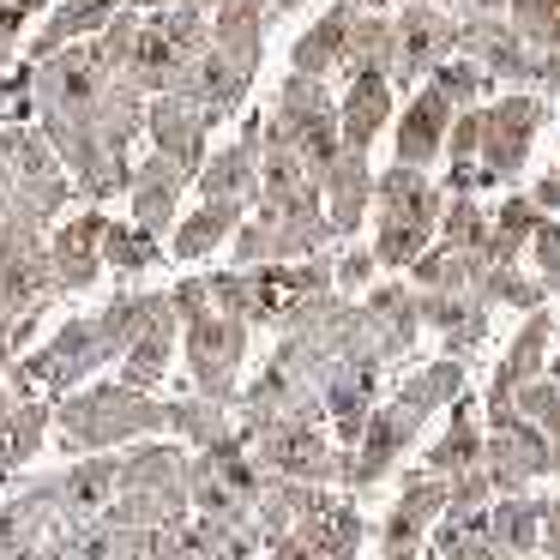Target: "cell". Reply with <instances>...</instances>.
<instances>
[{"instance_id": "cell-1", "label": "cell", "mask_w": 560, "mask_h": 560, "mask_svg": "<svg viewBox=\"0 0 560 560\" xmlns=\"http://www.w3.org/2000/svg\"><path fill=\"white\" fill-rule=\"evenodd\" d=\"M67 452H103V446H139V440L170 428V404H158L151 392H133L121 380L109 386H79L55 404Z\"/></svg>"}, {"instance_id": "cell-2", "label": "cell", "mask_w": 560, "mask_h": 560, "mask_svg": "<svg viewBox=\"0 0 560 560\" xmlns=\"http://www.w3.org/2000/svg\"><path fill=\"white\" fill-rule=\"evenodd\" d=\"M170 307H175L182 338H187V374H194V392L230 410L235 404V374H242V355H247V326L242 319H223L218 307L206 302V278H182L170 290Z\"/></svg>"}, {"instance_id": "cell-3", "label": "cell", "mask_w": 560, "mask_h": 560, "mask_svg": "<svg viewBox=\"0 0 560 560\" xmlns=\"http://www.w3.org/2000/svg\"><path fill=\"white\" fill-rule=\"evenodd\" d=\"M380 199V235H374V259L386 271H410L416 259L428 254V235L440 230V211H446V194L428 182L422 170H404L392 163L374 182Z\"/></svg>"}, {"instance_id": "cell-4", "label": "cell", "mask_w": 560, "mask_h": 560, "mask_svg": "<svg viewBox=\"0 0 560 560\" xmlns=\"http://www.w3.org/2000/svg\"><path fill=\"white\" fill-rule=\"evenodd\" d=\"M0 163H7V211H0V223H25V230L43 235V223L67 206L61 158L49 151V139L37 127H7L0 133Z\"/></svg>"}, {"instance_id": "cell-5", "label": "cell", "mask_w": 560, "mask_h": 560, "mask_svg": "<svg viewBox=\"0 0 560 560\" xmlns=\"http://www.w3.org/2000/svg\"><path fill=\"white\" fill-rule=\"evenodd\" d=\"M247 446L259 476H278V482H307V488H326L343 476V458L350 452L326 440V422H271L254 428V434H235Z\"/></svg>"}, {"instance_id": "cell-6", "label": "cell", "mask_w": 560, "mask_h": 560, "mask_svg": "<svg viewBox=\"0 0 560 560\" xmlns=\"http://www.w3.org/2000/svg\"><path fill=\"white\" fill-rule=\"evenodd\" d=\"M266 127L295 151V158L307 163V175H314V182L331 170V158L343 151V139H338V109H331V91L319 85V79H302V73L283 79V91H278V103H271Z\"/></svg>"}, {"instance_id": "cell-7", "label": "cell", "mask_w": 560, "mask_h": 560, "mask_svg": "<svg viewBox=\"0 0 560 560\" xmlns=\"http://www.w3.org/2000/svg\"><path fill=\"white\" fill-rule=\"evenodd\" d=\"M482 470L494 494H524L536 476L560 470V446L536 434L518 410H482Z\"/></svg>"}, {"instance_id": "cell-8", "label": "cell", "mask_w": 560, "mask_h": 560, "mask_svg": "<svg viewBox=\"0 0 560 560\" xmlns=\"http://www.w3.org/2000/svg\"><path fill=\"white\" fill-rule=\"evenodd\" d=\"M416 434H422V416H416V410H404L398 398H392V404H374L362 440H355L350 458H343V476H338V482H343V488H374L380 476H386L392 464L410 452Z\"/></svg>"}, {"instance_id": "cell-9", "label": "cell", "mask_w": 560, "mask_h": 560, "mask_svg": "<svg viewBox=\"0 0 560 560\" xmlns=\"http://www.w3.org/2000/svg\"><path fill=\"white\" fill-rule=\"evenodd\" d=\"M536 127H542V103L536 97H500L494 109H482V170H476V187L482 182H512L530 151Z\"/></svg>"}, {"instance_id": "cell-10", "label": "cell", "mask_w": 560, "mask_h": 560, "mask_svg": "<svg viewBox=\"0 0 560 560\" xmlns=\"http://www.w3.org/2000/svg\"><path fill=\"white\" fill-rule=\"evenodd\" d=\"M392 37H398V55H392V79L410 85V79L434 73L452 49H458V19L446 7H428V0H410L404 19H392Z\"/></svg>"}, {"instance_id": "cell-11", "label": "cell", "mask_w": 560, "mask_h": 560, "mask_svg": "<svg viewBox=\"0 0 560 560\" xmlns=\"http://www.w3.org/2000/svg\"><path fill=\"white\" fill-rule=\"evenodd\" d=\"M446 518V482L440 476H404V494L398 506L386 512V524H380V555H428V530Z\"/></svg>"}, {"instance_id": "cell-12", "label": "cell", "mask_w": 560, "mask_h": 560, "mask_svg": "<svg viewBox=\"0 0 560 560\" xmlns=\"http://www.w3.org/2000/svg\"><path fill=\"white\" fill-rule=\"evenodd\" d=\"M145 127H151V145H158V158L182 163L187 175H199V163H206V133L218 121H211L206 109H199L194 97H182V91H163V97L145 103Z\"/></svg>"}, {"instance_id": "cell-13", "label": "cell", "mask_w": 560, "mask_h": 560, "mask_svg": "<svg viewBox=\"0 0 560 560\" xmlns=\"http://www.w3.org/2000/svg\"><path fill=\"white\" fill-rule=\"evenodd\" d=\"M374 404H380V368L374 362H331L326 386H319V410H326V422H331L343 452L362 440Z\"/></svg>"}, {"instance_id": "cell-14", "label": "cell", "mask_w": 560, "mask_h": 560, "mask_svg": "<svg viewBox=\"0 0 560 560\" xmlns=\"http://www.w3.org/2000/svg\"><path fill=\"white\" fill-rule=\"evenodd\" d=\"M175 343H182V319H175L170 295H151L145 326L133 331V343H127V355H121V386L158 392L163 374L175 368Z\"/></svg>"}, {"instance_id": "cell-15", "label": "cell", "mask_w": 560, "mask_h": 560, "mask_svg": "<svg viewBox=\"0 0 560 560\" xmlns=\"http://www.w3.org/2000/svg\"><path fill=\"white\" fill-rule=\"evenodd\" d=\"M458 49L470 55V67H482V79H512V85H530V79H536V55L524 49V37L500 13L464 19V25H458Z\"/></svg>"}, {"instance_id": "cell-16", "label": "cell", "mask_w": 560, "mask_h": 560, "mask_svg": "<svg viewBox=\"0 0 560 560\" xmlns=\"http://www.w3.org/2000/svg\"><path fill=\"white\" fill-rule=\"evenodd\" d=\"M362 331H368V350L380 355V368L398 362V355H410L416 331H422L416 290H404V283H380V290H368V302H362Z\"/></svg>"}, {"instance_id": "cell-17", "label": "cell", "mask_w": 560, "mask_h": 560, "mask_svg": "<svg viewBox=\"0 0 560 560\" xmlns=\"http://www.w3.org/2000/svg\"><path fill=\"white\" fill-rule=\"evenodd\" d=\"M548 343H555V314H530L518 326V338L506 343V355H500L494 368V386H488L482 410H512V398H518L530 380H542L548 368Z\"/></svg>"}, {"instance_id": "cell-18", "label": "cell", "mask_w": 560, "mask_h": 560, "mask_svg": "<svg viewBox=\"0 0 560 560\" xmlns=\"http://www.w3.org/2000/svg\"><path fill=\"white\" fill-rule=\"evenodd\" d=\"M103 230H109V218L103 211H79L73 223H61L49 242V266H55V283H61V295L73 290H91L103 271Z\"/></svg>"}, {"instance_id": "cell-19", "label": "cell", "mask_w": 560, "mask_h": 560, "mask_svg": "<svg viewBox=\"0 0 560 560\" xmlns=\"http://www.w3.org/2000/svg\"><path fill=\"white\" fill-rule=\"evenodd\" d=\"M319 206H326V230L331 235H355L374 206V175H368L362 151H338L331 170L319 175Z\"/></svg>"}, {"instance_id": "cell-20", "label": "cell", "mask_w": 560, "mask_h": 560, "mask_svg": "<svg viewBox=\"0 0 560 560\" xmlns=\"http://www.w3.org/2000/svg\"><path fill=\"white\" fill-rule=\"evenodd\" d=\"M194 182H199V194H206V199H230V206L259 199V121H247L242 139L223 145L211 163H199Z\"/></svg>"}, {"instance_id": "cell-21", "label": "cell", "mask_w": 560, "mask_h": 560, "mask_svg": "<svg viewBox=\"0 0 560 560\" xmlns=\"http://www.w3.org/2000/svg\"><path fill=\"white\" fill-rule=\"evenodd\" d=\"M187 182H194V175H187L182 163H170V158H145V163H139L133 182H127V194H133V230H145V235L170 230Z\"/></svg>"}, {"instance_id": "cell-22", "label": "cell", "mask_w": 560, "mask_h": 560, "mask_svg": "<svg viewBox=\"0 0 560 560\" xmlns=\"http://www.w3.org/2000/svg\"><path fill=\"white\" fill-rule=\"evenodd\" d=\"M259 37H266V7H259V0H218V19H211V55L230 61L247 85H254V67H259Z\"/></svg>"}, {"instance_id": "cell-23", "label": "cell", "mask_w": 560, "mask_h": 560, "mask_svg": "<svg viewBox=\"0 0 560 560\" xmlns=\"http://www.w3.org/2000/svg\"><path fill=\"white\" fill-rule=\"evenodd\" d=\"M386 121H392V79L386 73H355L350 91H343V103H338L343 151H362V158H368V145L380 139V127H386Z\"/></svg>"}, {"instance_id": "cell-24", "label": "cell", "mask_w": 560, "mask_h": 560, "mask_svg": "<svg viewBox=\"0 0 560 560\" xmlns=\"http://www.w3.org/2000/svg\"><path fill=\"white\" fill-rule=\"evenodd\" d=\"M452 103L440 97L434 85L428 91H416V103L404 109V121H398V163L404 170H428V163L446 151V127H452Z\"/></svg>"}, {"instance_id": "cell-25", "label": "cell", "mask_w": 560, "mask_h": 560, "mask_svg": "<svg viewBox=\"0 0 560 560\" xmlns=\"http://www.w3.org/2000/svg\"><path fill=\"white\" fill-rule=\"evenodd\" d=\"M362 536H368L362 512H355L350 500H331V494H319V500H314V512H307V518L295 524V542L314 548L319 560H355Z\"/></svg>"}, {"instance_id": "cell-26", "label": "cell", "mask_w": 560, "mask_h": 560, "mask_svg": "<svg viewBox=\"0 0 560 560\" xmlns=\"http://www.w3.org/2000/svg\"><path fill=\"white\" fill-rule=\"evenodd\" d=\"M416 307H422V326H434L446 338L452 362L470 355L476 343L488 338V307L476 295H434V290H416Z\"/></svg>"}, {"instance_id": "cell-27", "label": "cell", "mask_w": 560, "mask_h": 560, "mask_svg": "<svg viewBox=\"0 0 560 560\" xmlns=\"http://www.w3.org/2000/svg\"><path fill=\"white\" fill-rule=\"evenodd\" d=\"M115 458H103V452H91L85 464H67L61 476H55V494H61V512L73 524H85V518H97L103 506L115 500Z\"/></svg>"}, {"instance_id": "cell-28", "label": "cell", "mask_w": 560, "mask_h": 560, "mask_svg": "<svg viewBox=\"0 0 560 560\" xmlns=\"http://www.w3.org/2000/svg\"><path fill=\"white\" fill-rule=\"evenodd\" d=\"M482 464V416H476V404L470 398H458L452 404V422H446V434L428 446V464H422V476H458V470H476Z\"/></svg>"}, {"instance_id": "cell-29", "label": "cell", "mask_w": 560, "mask_h": 560, "mask_svg": "<svg viewBox=\"0 0 560 560\" xmlns=\"http://www.w3.org/2000/svg\"><path fill=\"white\" fill-rule=\"evenodd\" d=\"M542 512H548V500H536V494H500L488 506V542L530 560L536 542H542Z\"/></svg>"}, {"instance_id": "cell-30", "label": "cell", "mask_w": 560, "mask_h": 560, "mask_svg": "<svg viewBox=\"0 0 560 560\" xmlns=\"http://www.w3.org/2000/svg\"><path fill=\"white\" fill-rule=\"evenodd\" d=\"M512 31L536 55V79L560 85V0H512Z\"/></svg>"}, {"instance_id": "cell-31", "label": "cell", "mask_w": 560, "mask_h": 560, "mask_svg": "<svg viewBox=\"0 0 560 560\" xmlns=\"http://www.w3.org/2000/svg\"><path fill=\"white\" fill-rule=\"evenodd\" d=\"M115 13H121V0H67L61 13L37 31L31 55H37V61H49V55L73 49V43H85V37H103V25H109Z\"/></svg>"}, {"instance_id": "cell-32", "label": "cell", "mask_w": 560, "mask_h": 560, "mask_svg": "<svg viewBox=\"0 0 560 560\" xmlns=\"http://www.w3.org/2000/svg\"><path fill=\"white\" fill-rule=\"evenodd\" d=\"M187 446H163V440H139L133 452L115 458V482L121 488H187Z\"/></svg>"}, {"instance_id": "cell-33", "label": "cell", "mask_w": 560, "mask_h": 560, "mask_svg": "<svg viewBox=\"0 0 560 560\" xmlns=\"http://www.w3.org/2000/svg\"><path fill=\"white\" fill-rule=\"evenodd\" d=\"M350 25H355V13L350 7H331L326 19H319L314 31H307L302 43H295V73L302 79H326L331 67H343V43H350Z\"/></svg>"}, {"instance_id": "cell-34", "label": "cell", "mask_w": 560, "mask_h": 560, "mask_svg": "<svg viewBox=\"0 0 560 560\" xmlns=\"http://www.w3.org/2000/svg\"><path fill=\"white\" fill-rule=\"evenodd\" d=\"M458 398H464V362H452V355L416 368V374L398 386V404H404V410H416L422 422L434 410H446V404H458Z\"/></svg>"}, {"instance_id": "cell-35", "label": "cell", "mask_w": 560, "mask_h": 560, "mask_svg": "<svg viewBox=\"0 0 560 560\" xmlns=\"http://www.w3.org/2000/svg\"><path fill=\"white\" fill-rule=\"evenodd\" d=\"M536 223H542V211L530 206V194H512L506 206L488 218V247H482V259H488V266H512V259L530 247Z\"/></svg>"}, {"instance_id": "cell-36", "label": "cell", "mask_w": 560, "mask_h": 560, "mask_svg": "<svg viewBox=\"0 0 560 560\" xmlns=\"http://www.w3.org/2000/svg\"><path fill=\"white\" fill-rule=\"evenodd\" d=\"M187 542H194V560H254L259 530L254 518H187Z\"/></svg>"}, {"instance_id": "cell-37", "label": "cell", "mask_w": 560, "mask_h": 560, "mask_svg": "<svg viewBox=\"0 0 560 560\" xmlns=\"http://www.w3.org/2000/svg\"><path fill=\"white\" fill-rule=\"evenodd\" d=\"M170 428L187 440V452H211V446H223V440H235V416L223 410V404L199 398V392L170 404Z\"/></svg>"}, {"instance_id": "cell-38", "label": "cell", "mask_w": 560, "mask_h": 560, "mask_svg": "<svg viewBox=\"0 0 560 560\" xmlns=\"http://www.w3.org/2000/svg\"><path fill=\"white\" fill-rule=\"evenodd\" d=\"M235 230H242V206H230V199H206V206L175 230V259H206L211 247L230 242Z\"/></svg>"}, {"instance_id": "cell-39", "label": "cell", "mask_w": 560, "mask_h": 560, "mask_svg": "<svg viewBox=\"0 0 560 560\" xmlns=\"http://www.w3.org/2000/svg\"><path fill=\"white\" fill-rule=\"evenodd\" d=\"M49 404L43 398H19L13 404V416L0 422V470H19V464H31L37 458V446H43V434H49Z\"/></svg>"}, {"instance_id": "cell-40", "label": "cell", "mask_w": 560, "mask_h": 560, "mask_svg": "<svg viewBox=\"0 0 560 560\" xmlns=\"http://www.w3.org/2000/svg\"><path fill=\"white\" fill-rule=\"evenodd\" d=\"M145 314H151V295H115V302L97 314V355H103V368L127 355V343H133V331L145 326Z\"/></svg>"}, {"instance_id": "cell-41", "label": "cell", "mask_w": 560, "mask_h": 560, "mask_svg": "<svg viewBox=\"0 0 560 560\" xmlns=\"http://www.w3.org/2000/svg\"><path fill=\"white\" fill-rule=\"evenodd\" d=\"M440 247H452V254H476V259H482V247H488V211L476 206L470 194H458L446 211H440Z\"/></svg>"}, {"instance_id": "cell-42", "label": "cell", "mask_w": 560, "mask_h": 560, "mask_svg": "<svg viewBox=\"0 0 560 560\" xmlns=\"http://www.w3.org/2000/svg\"><path fill=\"white\" fill-rule=\"evenodd\" d=\"M542 283L536 278H524V271H512V266H488L482 278H476V302L482 307H494V302H506V307H524V314H542Z\"/></svg>"}, {"instance_id": "cell-43", "label": "cell", "mask_w": 560, "mask_h": 560, "mask_svg": "<svg viewBox=\"0 0 560 560\" xmlns=\"http://www.w3.org/2000/svg\"><path fill=\"white\" fill-rule=\"evenodd\" d=\"M151 259H158V242H151L145 230H133V223H109V230H103V266L145 271Z\"/></svg>"}, {"instance_id": "cell-44", "label": "cell", "mask_w": 560, "mask_h": 560, "mask_svg": "<svg viewBox=\"0 0 560 560\" xmlns=\"http://www.w3.org/2000/svg\"><path fill=\"white\" fill-rule=\"evenodd\" d=\"M512 410H518L536 434H548L560 446V386H555V380H530V386L512 398Z\"/></svg>"}, {"instance_id": "cell-45", "label": "cell", "mask_w": 560, "mask_h": 560, "mask_svg": "<svg viewBox=\"0 0 560 560\" xmlns=\"http://www.w3.org/2000/svg\"><path fill=\"white\" fill-rule=\"evenodd\" d=\"M434 91L452 103V109H476V97L488 91V79H482V67H470V61H440L434 67Z\"/></svg>"}, {"instance_id": "cell-46", "label": "cell", "mask_w": 560, "mask_h": 560, "mask_svg": "<svg viewBox=\"0 0 560 560\" xmlns=\"http://www.w3.org/2000/svg\"><path fill=\"white\" fill-rule=\"evenodd\" d=\"M494 482H488V470L476 464V470H458V476H446V512H488L494 506Z\"/></svg>"}, {"instance_id": "cell-47", "label": "cell", "mask_w": 560, "mask_h": 560, "mask_svg": "<svg viewBox=\"0 0 560 560\" xmlns=\"http://www.w3.org/2000/svg\"><path fill=\"white\" fill-rule=\"evenodd\" d=\"M530 254H536V283H542V290H560V223L555 218L536 223Z\"/></svg>"}, {"instance_id": "cell-48", "label": "cell", "mask_w": 560, "mask_h": 560, "mask_svg": "<svg viewBox=\"0 0 560 560\" xmlns=\"http://www.w3.org/2000/svg\"><path fill=\"white\" fill-rule=\"evenodd\" d=\"M374 247H350V254L338 259V266H331V283H343V290H362L368 278H374Z\"/></svg>"}, {"instance_id": "cell-49", "label": "cell", "mask_w": 560, "mask_h": 560, "mask_svg": "<svg viewBox=\"0 0 560 560\" xmlns=\"http://www.w3.org/2000/svg\"><path fill=\"white\" fill-rule=\"evenodd\" d=\"M31 319H19V314H7V307H0V368H13L19 362V350H25V338H31Z\"/></svg>"}, {"instance_id": "cell-50", "label": "cell", "mask_w": 560, "mask_h": 560, "mask_svg": "<svg viewBox=\"0 0 560 560\" xmlns=\"http://www.w3.org/2000/svg\"><path fill=\"white\" fill-rule=\"evenodd\" d=\"M25 19H31L25 0H7V7H0V67L13 61V43H19V31H25Z\"/></svg>"}, {"instance_id": "cell-51", "label": "cell", "mask_w": 560, "mask_h": 560, "mask_svg": "<svg viewBox=\"0 0 560 560\" xmlns=\"http://www.w3.org/2000/svg\"><path fill=\"white\" fill-rule=\"evenodd\" d=\"M536 555L560 560V494L548 500V512H542V542H536Z\"/></svg>"}, {"instance_id": "cell-52", "label": "cell", "mask_w": 560, "mask_h": 560, "mask_svg": "<svg viewBox=\"0 0 560 560\" xmlns=\"http://www.w3.org/2000/svg\"><path fill=\"white\" fill-rule=\"evenodd\" d=\"M530 206L542 211V218H548V211H555V218H560V175H542V182L530 187Z\"/></svg>"}, {"instance_id": "cell-53", "label": "cell", "mask_w": 560, "mask_h": 560, "mask_svg": "<svg viewBox=\"0 0 560 560\" xmlns=\"http://www.w3.org/2000/svg\"><path fill=\"white\" fill-rule=\"evenodd\" d=\"M266 560H319V555H314V548H302L295 536H283V542L266 548Z\"/></svg>"}, {"instance_id": "cell-54", "label": "cell", "mask_w": 560, "mask_h": 560, "mask_svg": "<svg viewBox=\"0 0 560 560\" xmlns=\"http://www.w3.org/2000/svg\"><path fill=\"white\" fill-rule=\"evenodd\" d=\"M133 7H151V13H170V7H187V13H206L218 0H133Z\"/></svg>"}, {"instance_id": "cell-55", "label": "cell", "mask_w": 560, "mask_h": 560, "mask_svg": "<svg viewBox=\"0 0 560 560\" xmlns=\"http://www.w3.org/2000/svg\"><path fill=\"white\" fill-rule=\"evenodd\" d=\"M338 7H350V13H380L386 0H338Z\"/></svg>"}, {"instance_id": "cell-56", "label": "cell", "mask_w": 560, "mask_h": 560, "mask_svg": "<svg viewBox=\"0 0 560 560\" xmlns=\"http://www.w3.org/2000/svg\"><path fill=\"white\" fill-rule=\"evenodd\" d=\"M259 7H266V13H295L302 0H259Z\"/></svg>"}, {"instance_id": "cell-57", "label": "cell", "mask_w": 560, "mask_h": 560, "mask_svg": "<svg viewBox=\"0 0 560 560\" xmlns=\"http://www.w3.org/2000/svg\"><path fill=\"white\" fill-rule=\"evenodd\" d=\"M13 404H19V398H13V386H0V422L13 416Z\"/></svg>"}, {"instance_id": "cell-58", "label": "cell", "mask_w": 560, "mask_h": 560, "mask_svg": "<svg viewBox=\"0 0 560 560\" xmlns=\"http://www.w3.org/2000/svg\"><path fill=\"white\" fill-rule=\"evenodd\" d=\"M555 343H560V314H555Z\"/></svg>"}]
</instances>
